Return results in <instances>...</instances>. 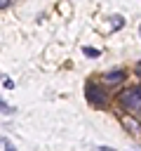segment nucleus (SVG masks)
I'll return each instance as SVG.
<instances>
[{
    "instance_id": "1",
    "label": "nucleus",
    "mask_w": 141,
    "mask_h": 151,
    "mask_svg": "<svg viewBox=\"0 0 141 151\" xmlns=\"http://www.w3.org/2000/svg\"><path fill=\"white\" fill-rule=\"evenodd\" d=\"M87 99H89L92 106H99V109L108 104V94H106V90H103L101 85H94V83L87 85Z\"/></svg>"
},
{
    "instance_id": "2",
    "label": "nucleus",
    "mask_w": 141,
    "mask_h": 151,
    "mask_svg": "<svg viewBox=\"0 0 141 151\" xmlns=\"http://www.w3.org/2000/svg\"><path fill=\"white\" fill-rule=\"evenodd\" d=\"M122 80H125V71H108L103 76V83L106 85H120Z\"/></svg>"
},
{
    "instance_id": "3",
    "label": "nucleus",
    "mask_w": 141,
    "mask_h": 151,
    "mask_svg": "<svg viewBox=\"0 0 141 151\" xmlns=\"http://www.w3.org/2000/svg\"><path fill=\"white\" fill-rule=\"evenodd\" d=\"M82 52H85L87 57H99V54H101V50H96V47H82Z\"/></svg>"
},
{
    "instance_id": "4",
    "label": "nucleus",
    "mask_w": 141,
    "mask_h": 151,
    "mask_svg": "<svg viewBox=\"0 0 141 151\" xmlns=\"http://www.w3.org/2000/svg\"><path fill=\"white\" fill-rule=\"evenodd\" d=\"M113 21H115V24H113V31H118V28H122V17H115Z\"/></svg>"
},
{
    "instance_id": "5",
    "label": "nucleus",
    "mask_w": 141,
    "mask_h": 151,
    "mask_svg": "<svg viewBox=\"0 0 141 151\" xmlns=\"http://www.w3.org/2000/svg\"><path fill=\"white\" fill-rule=\"evenodd\" d=\"M0 111H5V113H14V109H12V106H7L5 101H0Z\"/></svg>"
},
{
    "instance_id": "6",
    "label": "nucleus",
    "mask_w": 141,
    "mask_h": 151,
    "mask_svg": "<svg viewBox=\"0 0 141 151\" xmlns=\"http://www.w3.org/2000/svg\"><path fill=\"white\" fill-rule=\"evenodd\" d=\"M134 113H136V116H139V118H141V99H139V104H136V106H134Z\"/></svg>"
},
{
    "instance_id": "7",
    "label": "nucleus",
    "mask_w": 141,
    "mask_h": 151,
    "mask_svg": "<svg viewBox=\"0 0 141 151\" xmlns=\"http://www.w3.org/2000/svg\"><path fill=\"white\" fill-rule=\"evenodd\" d=\"M132 92H134V94H136V97H139V99H141V85H139V87H134V90H132Z\"/></svg>"
},
{
    "instance_id": "8",
    "label": "nucleus",
    "mask_w": 141,
    "mask_h": 151,
    "mask_svg": "<svg viewBox=\"0 0 141 151\" xmlns=\"http://www.w3.org/2000/svg\"><path fill=\"white\" fill-rule=\"evenodd\" d=\"M5 149H7V151H16V149H14V146H12L9 142H5Z\"/></svg>"
},
{
    "instance_id": "9",
    "label": "nucleus",
    "mask_w": 141,
    "mask_h": 151,
    "mask_svg": "<svg viewBox=\"0 0 141 151\" xmlns=\"http://www.w3.org/2000/svg\"><path fill=\"white\" fill-rule=\"evenodd\" d=\"M9 5V0H0V7H7Z\"/></svg>"
},
{
    "instance_id": "10",
    "label": "nucleus",
    "mask_w": 141,
    "mask_h": 151,
    "mask_svg": "<svg viewBox=\"0 0 141 151\" xmlns=\"http://www.w3.org/2000/svg\"><path fill=\"white\" fill-rule=\"evenodd\" d=\"M139 78H141V68H139Z\"/></svg>"
}]
</instances>
